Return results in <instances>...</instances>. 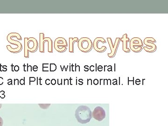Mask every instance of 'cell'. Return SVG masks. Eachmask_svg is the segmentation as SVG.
Masks as SVG:
<instances>
[{
    "instance_id": "cell-1",
    "label": "cell",
    "mask_w": 168,
    "mask_h": 126,
    "mask_svg": "<svg viewBox=\"0 0 168 126\" xmlns=\"http://www.w3.org/2000/svg\"><path fill=\"white\" fill-rule=\"evenodd\" d=\"M75 117L80 123L86 124L89 122L92 119V113L88 106H80L76 110Z\"/></svg>"
},
{
    "instance_id": "cell-2",
    "label": "cell",
    "mask_w": 168,
    "mask_h": 126,
    "mask_svg": "<svg viewBox=\"0 0 168 126\" xmlns=\"http://www.w3.org/2000/svg\"><path fill=\"white\" fill-rule=\"evenodd\" d=\"M38 47V44L35 38H24V55L25 58H29V52H35Z\"/></svg>"
},
{
    "instance_id": "cell-3",
    "label": "cell",
    "mask_w": 168,
    "mask_h": 126,
    "mask_svg": "<svg viewBox=\"0 0 168 126\" xmlns=\"http://www.w3.org/2000/svg\"><path fill=\"white\" fill-rule=\"evenodd\" d=\"M78 48L83 52H90L93 47V43L90 38L86 37L81 38L78 42Z\"/></svg>"
},
{
    "instance_id": "cell-4",
    "label": "cell",
    "mask_w": 168,
    "mask_h": 126,
    "mask_svg": "<svg viewBox=\"0 0 168 126\" xmlns=\"http://www.w3.org/2000/svg\"><path fill=\"white\" fill-rule=\"evenodd\" d=\"M39 40H40V44H39V50L41 53L44 52V43L45 42L48 43V51L49 52H53V42L52 40L48 37L44 38V34L43 33H40L39 34Z\"/></svg>"
},
{
    "instance_id": "cell-5",
    "label": "cell",
    "mask_w": 168,
    "mask_h": 126,
    "mask_svg": "<svg viewBox=\"0 0 168 126\" xmlns=\"http://www.w3.org/2000/svg\"><path fill=\"white\" fill-rule=\"evenodd\" d=\"M130 48L131 49L133 52H140L142 51L143 47V44L142 40L140 38H133L132 39L130 40Z\"/></svg>"
},
{
    "instance_id": "cell-6",
    "label": "cell",
    "mask_w": 168,
    "mask_h": 126,
    "mask_svg": "<svg viewBox=\"0 0 168 126\" xmlns=\"http://www.w3.org/2000/svg\"><path fill=\"white\" fill-rule=\"evenodd\" d=\"M55 49L58 52H64L67 50L68 44L66 40L63 38H58L55 40Z\"/></svg>"
},
{
    "instance_id": "cell-7",
    "label": "cell",
    "mask_w": 168,
    "mask_h": 126,
    "mask_svg": "<svg viewBox=\"0 0 168 126\" xmlns=\"http://www.w3.org/2000/svg\"><path fill=\"white\" fill-rule=\"evenodd\" d=\"M157 41L153 38H146L144 40V44L147 46L143 47L144 50L148 52L152 53L157 50V45L154 44Z\"/></svg>"
},
{
    "instance_id": "cell-8",
    "label": "cell",
    "mask_w": 168,
    "mask_h": 126,
    "mask_svg": "<svg viewBox=\"0 0 168 126\" xmlns=\"http://www.w3.org/2000/svg\"><path fill=\"white\" fill-rule=\"evenodd\" d=\"M92 116L95 120L98 121H102L105 119L106 112L102 107L97 106L92 112Z\"/></svg>"
},
{
    "instance_id": "cell-9",
    "label": "cell",
    "mask_w": 168,
    "mask_h": 126,
    "mask_svg": "<svg viewBox=\"0 0 168 126\" xmlns=\"http://www.w3.org/2000/svg\"><path fill=\"white\" fill-rule=\"evenodd\" d=\"M100 43H101L102 44L106 43V41L103 38L99 37V38H96L94 40V43H93L94 48V49L95 50L96 52H105V50L101 49L99 47V44Z\"/></svg>"
},
{
    "instance_id": "cell-10",
    "label": "cell",
    "mask_w": 168,
    "mask_h": 126,
    "mask_svg": "<svg viewBox=\"0 0 168 126\" xmlns=\"http://www.w3.org/2000/svg\"><path fill=\"white\" fill-rule=\"evenodd\" d=\"M120 41H121L120 38H116V41H115V44H113V47L111 49V53L108 54V56L109 58H112L116 56Z\"/></svg>"
},
{
    "instance_id": "cell-11",
    "label": "cell",
    "mask_w": 168,
    "mask_h": 126,
    "mask_svg": "<svg viewBox=\"0 0 168 126\" xmlns=\"http://www.w3.org/2000/svg\"><path fill=\"white\" fill-rule=\"evenodd\" d=\"M121 41H122L123 43V51L126 53H129L130 52V49L128 48V43L130 42V39L129 38H128L127 34H125L123 36L122 38H121Z\"/></svg>"
},
{
    "instance_id": "cell-12",
    "label": "cell",
    "mask_w": 168,
    "mask_h": 126,
    "mask_svg": "<svg viewBox=\"0 0 168 126\" xmlns=\"http://www.w3.org/2000/svg\"><path fill=\"white\" fill-rule=\"evenodd\" d=\"M79 39L78 38H69V52L74 53V44L75 42H79Z\"/></svg>"
},
{
    "instance_id": "cell-13",
    "label": "cell",
    "mask_w": 168,
    "mask_h": 126,
    "mask_svg": "<svg viewBox=\"0 0 168 126\" xmlns=\"http://www.w3.org/2000/svg\"><path fill=\"white\" fill-rule=\"evenodd\" d=\"M7 40L8 41V42L12 44H13V45H16L17 47L22 50V44H21V43L19 42V41L13 40V39H12V38H10V37H8V36Z\"/></svg>"
},
{
    "instance_id": "cell-14",
    "label": "cell",
    "mask_w": 168,
    "mask_h": 126,
    "mask_svg": "<svg viewBox=\"0 0 168 126\" xmlns=\"http://www.w3.org/2000/svg\"><path fill=\"white\" fill-rule=\"evenodd\" d=\"M8 37H10L11 38H16L17 39H18V40H22V37L17 33H10L8 35Z\"/></svg>"
},
{
    "instance_id": "cell-15",
    "label": "cell",
    "mask_w": 168,
    "mask_h": 126,
    "mask_svg": "<svg viewBox=\"0 0 168 126\" xmlns=\"http://www.w3.org/2000/svg\"><path fill=\"white\" fill-rule=\"evenodd\" d=\"M57 69V65L54 63L50 64V71H54Z\"/></svg>"
},
{
    "instance_id": "cell-16",
    "label": "cell",
    "mask_w": 168,
    "mask_h": 126,
    "mask_svg": "<svg viewBox=\"0 0 168 126\" xmlns=\"http://www.w3.org/2000/svg\"><path fill=\"white\" fill-rule=\"evenodd\" d=\"M50 70V64H43V71H49Z\"/></svg>"
},
{
    "instance_id": "cell-17",
    "label": "cell",
    "mask_w": 168,
    "mask_h": 126,
    "mask_svg": "<svg viewBox=\"0 0 168 126\" xmlns=\"http://www.w3.org/2000/svg\"><path fill=\"white\" fill-rule=\"evenodd\" d=\"M39 106L41 107V108H43V109H47V108H48L49 106H50V104H39Z\"/></svg>"
},
{
    "instance_id": "cell-18",
    "label": "cell",
    "mask_w": 168,
    "mask_h": 126,
    "mask_svg": "<svg viewBox=\"0 0 168 126\" xmlns=\"http://www.w3.org/2000/svg\"><path fill=\"white\" fill-rule=\"evenodd\" d=\"M0 66L3 69L2 70V71H6L7 70V65H3L2 66L1 64H0Z\"/></svg>"
},
{
    "instance_id": "cell-19",
    "label": "cell",
    "mask_w": 168,
    "mask_h": 126,
    "mask_svg": "<svg viewBox=\"0 0 168 126\" xmlns=\"http://www.w3.org/2000/svg\"><path fill=\"white\" fill-rule=\"evenodd\" d=\"M14 71H18L19 70V67L18 65H15L14 66Z\"/></svg>"
},
{
    "instance_id": "cell-20",
    "label": "cell",
    "mask_w": 168,
    "mask_h": 126,
    "mask_svg": "<svg viewBox=\"0 0 168 126\" xmlns=\"http://www.w3.org/2000/svg\"><path fill=\"white\" fill-rule=\"evenodd\" d=\"M28 64H23V67H24V71H27Z\"/></svg>"
},
{
    "instance_id": "cell-21",
    "label": "cell",
    "mask_w": 168,
    "mask_h": 126,
    "mask_svg": "<svg viewBox=\"0 0 168 126\" xmlns=\"http://www.w3.org/2000/svg\"><path fill=\"white\" fill-rule=\"evenodd\" d=\"M33 70L34 71H37L38 70V66L37 65H34L33 67Z\"/></svg>"
},
{
    "instance_id": "cell-22",
    "label": "cell",
    "mask_w": 168,
    "mask_h": 126,
    "mask_svg": "<svg viewBox=\"0 0 168 126\" xmlns=\"http://www.w3.org/2000/svg\"><path fill=\"white\" fill-rule=\"evenodd\" d=\"M3 124V121L2 118L0 117V126H2Z\"/></svg>"
},
{
    "instance_id": "cell-23",
    "label": "cell",
    "mask_w": 168,
    "mask_h": 126,
    "mask_svg": "<svg viewBox=\"0 0 168 126\" xmlns=\"http://www.w3.org/2000/svg\"><path fill=\"white\" fill-rule=\"evenodd\" d=\"M29 70H31V71H32V66H31V65H28V64L27 71H28Z\"/></svg>"
},
{
    "instance_id": "cell-24",
    "label": "cell",
    "mask_w": 168,
    "mask_h": 126,
    "mask_svg": "<svg viewBox=\"0 0 168 126\" xmlns=\"http://www.w3.org/2000/svg\"><path fill=\"white\" fill-rule=\"evenodd\" d=\"M3 79L2 77H0V85L3 84Z\"/></svg>"
},
{
    "instance_id": "cell-25",
    "label": "cell",
    "mask_w": 168,
    "mask_h": 126,
    "mask_svg": "<svg viewBox=\"0 0 168 126\" xmlns=\"http://www.w3.org/2000/svg\"><path fill=\"white\" fill-rule=\"evenodd\" d=\"M51 82H52V85H54V84H56V80H52V81H51Z\"/></svg>"
},
{
    "instance_id": "cell-26",
    "label": "cell",
    "mask_w": 168,
    "mask_h": 126,
    "mask_svg": "<svg viewBox=\"0 0 168 126\" xmlns=\"http://www.w3.org/2000/svg\"><path fill=\"white\" fill-rule=\"evenodd\" d=\"M30 80H31V81H35V78H33V77H32V78H30Z\"/></svg>"
},
{
    "instance_id": "cell-27",
    "label": "cell",
    "mask_w": 168,
    "mask_h": 126,
    "mask_svg": "<svg viewBox=\"0 0 168 126\" xmlns=\"http://www.w3.org/2000/svg\"><path fill=\"white\" fill-rule=\"evenodd\" d=\"M20 83H21V84H22H22H24V80H20Z\"/></svg>"
},
{
    "instance_id": "cell-28",
    "label": "cell",
    "mask_w": 168,
    "mask_h": 126,
    "mask_svg": "<svg viewBox=\"0 0 168 126\" xmlns=\"http://www.w3.org/2000/svg\"><path fill=\"white\" fill-rule=\"evenodd\" d=\"M14 65H13V64H11V67H12V70L13 71H14Z\"/></svg>"
},
{
    "instance_id": "cell-29",
    "label": "cell",
    "mask_w": 168,
    "mask_h": 126,
    "mask_svg": "<svg viewBox=\"0 0 168 126\" xmlns=\"http://www.w3.org/2000/svg\"><path fill=\"white\" fill-rule=\"evenodd\" d=\"M46 84H47V85H48V84H50V80H46Z\"/></svg>"
},
{
    "instance_id": "cell-30",
    "label": "cell",
    "mask_w": 168,
    "mask_h": 126,
    "mask_svg": "<svg viewBox=\"0 0 168 126\" xmlns=\"http://www.w3.org/2000/svg\"><path fill=\"white\" fill-rule=\"evenodd\" d=\"M2 106V104H0V108H1Z\"/></svg>"
}]
</instances>
